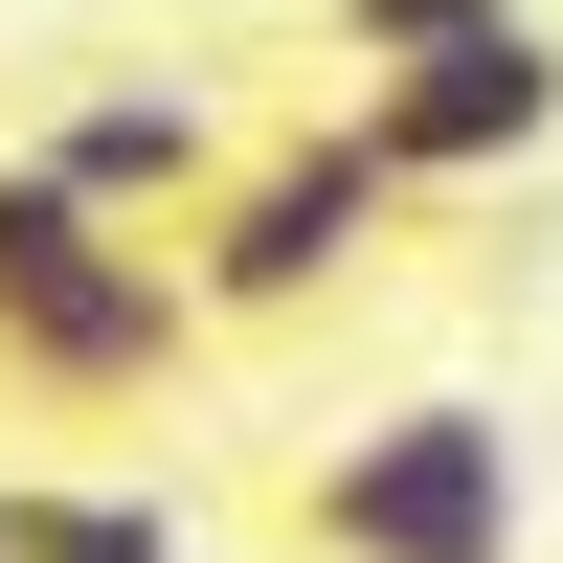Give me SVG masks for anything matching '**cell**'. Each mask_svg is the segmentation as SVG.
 I'll use <instances>...</instances> for the list:
<instances>
[{"instance_id":"cell-1","label":"cell","mask_w":563,"mask_h":563,"mask_svg":"<svg viewBox=\"0 0 563 563\" xmlns=\"http://www.w3.org/2000/svg\"><path fill=\"white\" fill-rule=\"evenodd\" d=\"M203 339H225V316H203V271H180L158 225L68 203L45 158H0V384H45V406H158Z\"/></svg>"},{"instance_id":"cell-2","label":"cell","mask_w":563,"mask_h":563,"mask_svg":"<svg viewBox=\"0 0 563 563\" xmlns=\"http://www.w3.org/2000/svg\"><path fill=\"white\" fill-rule=\"evenodd\" d=\"M294 541L316 563H519L541 541V451H519V406L406 384V406H361V429L294 451Z\"/></svg>"},{"instance_id":"cell-3","label":"cell","mask_w":563,"mask_h":563,"mask_svg":"<svg viewBox=\"0 0 563 563\" xmlns=\"http://www.w3.org/2000/svg\"><path fill=\"white\" fill-rule=\"evenodd\" d=\"M384 249H406V158L361 135V90H339V113H294V135H249V158L203 180V225H180V271H203V316H225V339L339 316Z\"/></svg>"},{"instance_id":"cell-4","label":"cell","mask_w":563,"mask_h":563,"mask_svg":"<svg viewBox=\"0 0 563 563\" xmlns=\"http://www.w3.org/2000/svg\"><path fill=\"white\" fill-rule=\"evenodd\" d=\"M361 135L406 158V203H496V180L563 158V23L519 0V23L429 45V68H361Z\"/></svg>"},{"instance_id":"cell-5","label":"cell","mask_w":563,"mask_h":563,"mask_svg":"<svg viewBox=\"0 0 563 563\" xmlns=\"http://www.w3.org/2000/svg\"><path fill=\"white\" fill-rule=\"evenodd\" d=\"M23 158L68 180V203H113V225H158V249H180V225H203V180L249 158V135H225V90H180V68H113V90H68Z\"/></svg>"},{"instance_id":"cell-6","label":"cell","mask_w":563,"mask_h":563,"mask_svg":"<svg viewBox=\"0 0 563 563\" xmlns=\"http://www.w3.org/2000/svg\"><path fill=\"white\" fill-rule=\"evenodd\" d=\"M0 563H203V541L135 474H0Z\"/></svg>"},{"instance_id":"cell-7","label":"cell","mask_w":563,"mask_h":563,"mask_svg":"<svg viewBox=\"0 0 563 563\" xmlns=\"http://www.w3.org/2000/svg\"><path fill=\"white\" fill-rule=\"evenodd\" d=\"M474 23H519V0H316L339 68H429V45H474Z\"/></svg>"}]
</instances>
